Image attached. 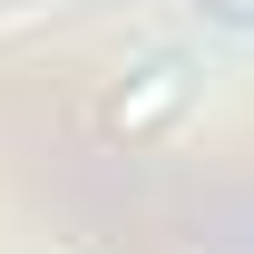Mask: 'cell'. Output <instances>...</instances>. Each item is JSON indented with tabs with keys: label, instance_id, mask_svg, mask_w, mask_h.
<instances>
[{
	"label": "cell",
	"instance_id": "obj_2",
	"mask_svg": "<svg viewBox=\"0 0 254 254\" xmlns=\"http://www.w3.org/2000/svg\"><path fill=\"white\" fill-rule=\"evenodd\" d=\"M205 10H215V20H254V0H205Z\"/></svg>",
	"mask_w": 254,
	"mask_h": 254
},
{
	"label": "cell",
	"instance_id": "obj_1",
	"mask_svg": "<svg viewBox=\"0 0 254 254\" xmlns=\"http://www.w3.org/2000/svg\"><path fill=\"white\" fill-rule=\"evenodd\" d=\"M195 88H205V68H195L186 49H137V59L118 68V88H108V127H118V137H166V127L195 108Z\"/></svg>",
	"mask_w": 254,
	"mask_h": 254
}]
</instances>
